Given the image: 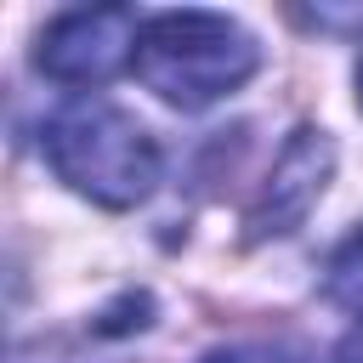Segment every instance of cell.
Wrapping results in <instances>:
<instances>
[{
  "label": "cell",
  "mask_w": 363,
  "mask_h": 363,
  "mask_svg": "<svg viewBox=\"0 0 363 363\" xmlns=\"http://www.w3.org/2000/svg\"><path fill=\"white\" fill-rule=\"evenodd\" d=\"M204 363H306L289 340H233V346H216Z\"/></svg>",
  "instance_id": "6"
},
{
  "label": "cell",
  "mask_w": 363,
  "mask_h": 363,
  "mask_svg": "<svg viewBox=\"0 0 363 363\" xmlns=\"http://www.w3.org/2000/svg\"><path fill=\"white\" fill-rule=\"evenodd\" d=\"M335 363H363V323H352L335 346Z\"/></svg>",
  "instance_id": "7"
},
{
  "label": "cell",
  "mask_w": 363,
  "mask_h": 363,
  "mask_svg": "<svg viewBox=\"0 0 363 363\" xmlns=\"http://www.w3.org/2000/svg\"><path fill=\"white\" fill-rule=\"evenodd\" d=\"M323 295L363 323V227H352L323 261Z\"/></svg>",
  "instance_id": "5"
},
{
  "label": "cell",
  "mask_w": 363,
  "mask_h": 363,
  "mask_svg": "<svg viewBox=\"0 0 363 363\" xmlns=\"http://www.w3.org/2000/svg\"><path fill=\"white\" fill-rule=\"evenodd\" d=\"M40 153L57 170V182H68L79 199L102 210L142 204L159 187V164H164L153 130L96 91L51 108V119L40 125Z\"/></svg>",
  "instance_id": "1"
},
{
  "label": "cell",
  "mask_w": 363,
  "mask_h": 363,
  "mask_svg": "<svg viewBox=\"0 0 363 363\" xmlns=\"http://www.w3.org/2000/svg\"><path fill=\"white\" fill-rule=\"evenodd\" d=\"M352 79H357V108H363V57H357V74Z\"/></svg>",
  "instance_id": "8"
},
{
  "label": "cell",
  "mask_w": 363,
  "mask_h": 363,
  "mask_svg": "<svg viewBox=\"0 0 363 363\" xmlns=\"http://www.w3.org/2000/svg\"><path fill=\"white\" fill-rule=\"evenodd\" d=\"M329 176H335V136L323 125H301L278 147V159H272L255 204H250V221H244L250 227V244H267V238L295 233L312 216V204L323 199Z\"/></svg>",
  "instance_id": "4"
},
{
  "label": "cell",
  "mask_w": 363,
  "mask_h": 363,
  "mask_svg": "<svg viewBox=\"0 0 363 363\" xmlns=\"http://www.w3.org/2000/svg\"><path fill=\"white\" fill-rule=\"evenodd\" d=\"M142 17L130 6H74L57 11L34 40V68L57 85H108L119 68L136 62Z\"/></svg>",
  "instance_id": "3"
},
{
  "label": "cell",
  "mask_w": 363,
  "mask_h": 363,
  "mask_svg": "<svg viewBox=\"0 0 363 363\" xmlns=\"http://www.w3.org/2000/svg\"><path fill=\"white\" fill-rule=\"evenodd\" d=\"M261 68L255 34L227 11H153L136 34L130 74L170 108L199 113L221 96H233Z\"/></svg>",
  "instance_id": "2"
}]
</instances>
